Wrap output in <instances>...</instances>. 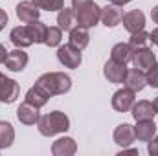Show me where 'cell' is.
I'll use <instances>...</instances> for the list:
<instances>
[{"instance_id": "1", "label": "cell", "mask_w": 158, "mask_h": 156, "mask_svg": "<svg viewBox=\"0 0 158 156\" xmlns=\"http://www.w3.org/2000/svg\"><path fill=\"white\" fill-rule=\"evenodd\" d=\"M35 84L40 86L52 97V96H63V94H66L72 88V79H70V76H66L63 72H48V74H42L37 79Z\"/></svg>"}, {"instance_id": "33", "label": "cell", "mask_w": 158, "mask_h": 156, "mask_svg": "<svg viewBox=\"0 0 158 156\" xmlns=\"http://www.w3.org/2000/svg\"><path fill=\"white\" fill-rule=\"evenodd\" d=\"M88 2H92V0H72V6H74V9H77V7L85 6V4H88Z\"/></svg>"}, {"instance_id": "11", "label": "cell", "mask_w": 158, "mask_h": 156, "mask_svg": "<svg viewBox=\"0 0 158 156\" xmlns=\"http://www.w3.org/2000/svg\"><path fill=\"white\" fill-rule=\"evenodd\" d=\"M39 15H40V9L31 0H24V2H20L17 6V17H19V20H22L26 24H30L33 20H39Z\"/></svg>"}, {"instance_id": "38", "label": "cell", "mask_w": 158, "mask_h": 156, "mask_svg": "<svg viewBox=\"0 0 158 156\" xmlns=\"http://www.w3.org/2000/svg\"><path fill=\"white\" fill-rule=\"evenodd\" d=\"M109 2H110V0H109Z\"/></svg>"}, {"instance_id": "25", "label": "cell", "mask_w": 158, "mask_h": 156, "mask_svg": "<svg viewBox=\"0 0 158 156\" xmlns=\"http://www.w3.org/2000/svg\"><path fill=\"white\" fill-rule=\"evenodd\" d=\"M26 28H28V31H30V37L33 39V42H42V44H44L48 28H46V26H44L40 20H33V22H30Z\"/></svg>"}, {"instance_id": "35", "label": "cell", "mask_w": 158, "mask_h": 156, "mask_svg": "<svg viewBox=\"0 0 158 156\" xmlns=\"http://www.w3.org/2000/svg\"><path fill=\"white\" fill-rule=\"evenodd\" d=\"M151 18H153V22H155V24H158V6L153 7V11H151Z\"/></svg>"}, {"instance_id": "10", "label": "cell", "mask_w": 158, "mask_h": 156, "mask_svg": "<svg viewBox=\"0 0 158 156\" xmlns=\"http://www.w3.org/2000/svg\"><path fill=\"white\" fill-rule=\"evenodd\" d=\"M127 66L125 64H121V63H116V61H107V64H105V68H103V74H105V77L109 79L110 83H123L125 81V76H127Z\"/></svg>"}, {"instance_id": "14", "label": "cell", "mask_w": 158, "mask_h": 156, "mask_svg": "<svg viewBox=\"0 0 158 156\" xmlns=\"http://www.w3.org/2000/svg\"><path fill=\"white\" fill-rule=\"evenodd\" d=\"M121 18H123V11L119 9V6L110 4V6L101 7V22H103L107 28L118 26L119 22H121Z\"/></svg>"}, {"instance_id": "32", "label": "cell", "mask_w": 158, "mask_h": 156, "mask_svg": "<svg viewBox=\"0 0 158 156\" xmlns=\"http://www.w3.org/2000/svg\"><path fill=\"white\" fill-rule=\"evenodd\" d=\"M149 40H153V44H156V46H158V28H156V30H153V31L149 33Z\"/></svg>"}, {"instance_id": "27", "label": "cell", "mask_w": 158, "mask_h": 156, "mask_svg": "<svg viewBox=\"0 0 158 156\" xmlns=\"http://www.w3.org/2000/svg\"><path fill=\"white\" fill-rule=\"evenodd\" d=\"M39 9H46V11H59L64 7V0H31Z\"/></svg>"}, {"instance_id": "2", "label": "cell", "mask_w": 158, "mask_h": 156, "mask_svg": "<svg viewBox=\"0 0 158 156\" xmlns=\"http://www.w3.org/2000/svg\"><path fill=\"white\" fill-rule=\"evenodd\" d=\"M37 129L42 136H55L59 132H64L70 129V119L64 112L53 110L46 116H40L37 121Z\"/></svg>"}, {"instance_id": "30", "label": "cell", "mask_w": 158, "mask_h": 156, "mask_svg": "<svg viewBox=\"0 0 158 156\" xmlns=\"http://www.w3.org/2000/svg\"><path fill=\"white\" fill-rule=\"evenodd\" d=\"M147 151L151 156H158V136L147 142Z\"/></svg>"}, {"instance_id": "17", "label": "cell", "mask_w": 158, "mask_h": 156, "mask_svg": "<svg viewBox=\"0 0 158 156\" xmlns=\"http://www.w3.org/2000/svg\"><path fill=\"white\" fill-rule=\"evenodd\" d=\"M123 83H125L127 88H131V90H134V92H140V90H143V88L147 86V77H145V74H143L142 70L134 68V70H129V72H127Z\"/></svg>"}, {"instance_id": "4", "label": "cell", "mask_w": 158, "mask_h": 156, "mask_svg": "<svg viewBox=\"0 0 158 156\" xmlns=\"http://www.w3.org/2000/svg\"><path fill=\"white\" fill-rule=\"evenodd\" d=\"M57 59L66 68H79V64H81V50H77L74 44L68 42L64 46H59Z\"/></svg>"}, {"instance_id": "12", "label": "cell", "mask_w": 158, "mask_h": 156, "mask_svg": "<svg viewBox=\"0 0 158 156\" xmlns=\"http://www.w3.org/2000/svg\"><path fill=\"white\" fill-rule=\"evenodd\" d=\"M52 153H53V156H74L77 153V145H76L74 138L64 136V138H59L53 142Z\"/></svg>"}, {"instance_id": "8", "label": "cell", "mask_w": 158, "mask_h": 156, "mask_svg": "<svg viewBox=\"0 0 158 156\" xmlns=\"http://www.w3.org/2000/svg\"><path fill=\"white\" fill-rule=\"evenodd\" d=\"M121 22H123V28L129 33H136V31L143 30V26H145V15L140 9H132V11H129V13L123 15Z\"/></svg>"}, {"instance_id": "29", "label": "cell", "mask_w": 158, "mask_h": 156, "mask_svg": "<svg viewBox=\"0 0 158 156\" xmlns=\"http://www.w3.org/2000/svg\"><path fill=\"white\" fill-rule=\"evenodd\" d=\"M145 77H147V84H149V86L158 88V63H155V64L147 70Z\"/></svg>"}, {"instance_id": "37", "label": "cell", "mask_w": 158, "mask_h": 156, "mask_svg": "<svg viewBox=\"0 0 158 156\" xmlns=\"http://www.w3.org/2000/svg\"><path fill=\"white\" fill-rule=\"evenodd\" d=\"M153 105H155V110H156V114H158V97L153 101Z\"/></svg>"}, {"instance_id": "34", "label": "cell", "mask_w": 158, "mask_h": 156, "mask_svg": "<svg viewBox=\"0 0 158 156\" xmlns=\"http://www.w3.org/2000/svg\"><path fill=\"white\" fill-rule=\"evenodd\" d=\"M6 57H7V50L4 48V44H0V64L6 61Z\"/></svg>"}, {"instance_id": "36", "label": "cell", "mask_w": 158, "mask_h": 156, "mask_svg": "<svg viewBox=\"0 0 158 156\" xmlns=\"http://www.w3.org/2000/svg\"><path fill=\"white\" fill-rule=\"evenodd\" d=\"M123 154H138V151H136V149H125V147H123V151H121L118 156H123Z\"/></svg>"}, {"instance_id": "22", "label": "cell", "mask_w": 158, "mask_h": 156, "mask_svg": "<svg viewBox=\"0 0 158 156\" xmlns=\"http://www.w3.org/2000/svg\"><path fill=\"white\" fill-rule=\"evenodd\" d=\"M110 59L121 64H127L129 61H132V48L125 42H118L110 51Z\"/></svg>"}, {"instance_id": "20", "label": "cell", "mask_w": 158, "mask_h": 156, "mask_svg": "<svg viewBox=\"0 0 158 156\" xmlns=\"http://www.w3.org/2000/svg\"><path fill=\"white\" fill-rule=\"evenodd\" d=\"M9 39L11 42L17 46V48H28L33 44V39L30 37V31L26 26H19V28H13L11 33H9Z\"/></svg>"}, {"instance_id": "7", "label": "cell", "mask_w": 158, "mask_h": 156, "mask_svg": "<svg viewBox=\"0 0 158 156\" xmlns=\"http://www.w3.org/2000/svg\"><path fill=\"white\" fill-rule=\"evenodd\" d=\"M155 63H156V57H155L153 50L142 46V48H138V50L132 51V64H134V68H138V70L143 72V70H149Z\"/></svg>"}, {"instance_id": "13", "label": "cell", "mask_w": 158, "mask_h": 156, "mask_svg": "<svg viewBox=\"0 0 158 156\" xmlns=\"http://www.w3.org/2000/svg\"><path fill=\"white\" fill-rule=\"evenodd\" d=\"M17 117H19V121L24 123V125H35V123L39 121L40 114H39V109H37L35 105L24 101V103L19 107V110H17Z\"/></svg>"}, {"instance_id": "16", "label": "cell", "mask_w": 158, "mask_h": 156, "mask_svg": "<svg viewBox=\"0 0 158 156\" xmlns=\"http://www.w3.org/2000/svg\"><path fill=\"white\" fill-rule=\"evenodd\" d=\"M132 117L136 119V121H143V119H155V114H156V110H155V105L151 103V101H134V105H132Z\"/></svg>"}, {"instance_id": "5", "label": "cell", "mask_w": 158, "mask_h": 156, "mask_svg": "<svg viewBox=\"0 0 158 156\" xmlns=\"http://www.w3.org/2000/svg\"><path fill=\"white\" fill-rule=\"evenodd\" d=\"M20 94L19 83L15 79L6 77L0 72V103H15Z\"/></svg>"}, {"instance_id": "28", "label": "cell", "mask_w": 158, "mask_h": 156, "mask_svg": "<svg viewBox=\"0 0 158 156\" xmlns=\"http://www.w3.org/2000/svg\"><path fill=\"white\" fill-rule=\"evenodd\" d=\"M149 40V33H145L143 30H140V31H136V33H131V40H129V46L132 48V51L134 50H138V48H142V46H145V42Z\"/></svg>"}, {"instance_id": "3", "label": "cell", "mask_w": 158, "mask_h": 156, "mask_svg": "<svg viewBox=\"0 0 158 156\" xmlns=\"http://www.w3.org/2000/svg\"><path fill=\"white\" fill-rule=\"evenodd\" d=\"M76 17H77V24L83 28H92L101 20V7L96 2H88L85 6H81L76 9Z\"/></svg>"}, {"instance_id": "15", "label": "cell", "mask_w": 158, "mask_h": 156, "mask_svg": "<svg viewBox=\"0 0 158 156\" xmlns=\"http://www.w3.org/2000/svg\"><path fill=\"white\" fill-rule=\"evenodd\" d=\"M136 134H134V127L129 125V123H121L116 127L114 130V142L118 143L119 147H129L132 142H134Z\"/></svg>"}, {"instance_id": "26", "label": "cell", "mask_w": 158, "mask_h": 156, "mask_svg": "<svg viewBox=\"0 0 158 156\" xmlns=\"http://www.w3.org/2000/svg\"><path fill=\"white\" fill-rule=\"evenodd\" d=\"M61 39H63V30H61L59 26H57V28L53 26V28H48L44 44L50 46V48H53V46H59V44H61Z\"/></svg>"}, {"instance_id": "9", "label": "cell", "mask_w": 158, "mask_h": 156, "mask_svg": "<svg viewBox=\"0 0 158 156\" xmlns=\"http://www.w3.org/2000/svg\"><path fill=\"white\" fill-rule=\"evenodd\" d=\"M4 64L11 72H22L26 68V64H28V53L22 51L20 48H17L13 51H7V57H6Z\"/></svg>"}, {"instance_id": "19", "label": "cell", "mask_w": 158, "mask_h": 156, "mask_svg": "<svg viewBox=\"0 0 158 156\" xmlns=\"http://www.w3.org/2000/svg\"><path fill=\"white\" fill-rule=\"evenodd\" d=\"M57 24H59V28L64 30V31H70L72 28H76V24H77L76 9H74V7H72V9H70V7H63V9H59Z\"/></svg>"}, {"instance_id": "23", "label": "cell", "mask_w": 158, "mask_h": 156, "mask_svg": "<svg viewBox=\"0 0 158 156\" xmlns=\"http://www.w3.org/2000/svg\"><path fill=\"white\" fill-rule=\"evenodd\" d=\"M48 99H50V96L40 88V86H31L28 92H26V101L28 103H31V105H35L37 109H40V107H44L46 103H48Z\"/></svg>"}, {"instance_id": "31", "label": "cell", "mask_w": 158, "mask_h": 156, "mask_svg": "<svg viewBox=\"0 0 158 156\" xmlns=\"http://www.w3.org/2000/svg\"><path fill=\"white\" fill-rule=\"evenodd\" d=\"M6 24H7V13L4 9H0V31L6 28Z\"/></svg>"}, {"instance_id": "6", "label": "cell", "mask_w": 158, "mask_h": 156, "mask_svg": "<svg viewBox=\"0 0 158 156\" xmlns=\"http://www.w3.org/2000/svg\"><path fill=\"white\" fill-rule=\"evenodd\" d=\"M134 90H131V88H121L118 92H114V96H112V107H114V110H118V112H129L131 109H132V105H134V101H136V97H134Z\"/></svg>"}, {"instance_id": "18", "label": "cell", "mask_w": 158, "mask_h": 156, "mask_svg": "<svg viewBox=\"0 0 158 156\" xmlns=\"http://www.w3.org/2000/svg\"><path fill=\"white\" fill-rule=\"evenodd\" d=\"M134 134L140 142H149L155 138L156 134V125H155V119H143V121H138V125L134 127Z\"/></svg>"}, {"instance_id": "21", "label": "cell", "mask_w": 158, "mask_h": 156, "mask_svg": "<svg viewBox=\"0 0 158 156\" xmlns=\"http://www.w3.org/2000/svg\"><path fill=\"white\" fill-rule=\"evenodd\" d=\"M90 42V33H88V28H72L70 30V44H74L77 50H85Z\"/></svg>"}, {"instance_id": "24", "label": "cell", "mask_w": 158, "mask_h": 156, "mask_svg": "<svg viewBox=\"0 0 158 156\" xmlns=\"http://www.w3.org/2000/svg\"><path fill=\"white\" fill-rule=\"evenodd\" d=\"M15 142V129L7 121H0V149L11 147Z\"/></svg>"}]
</instances>
